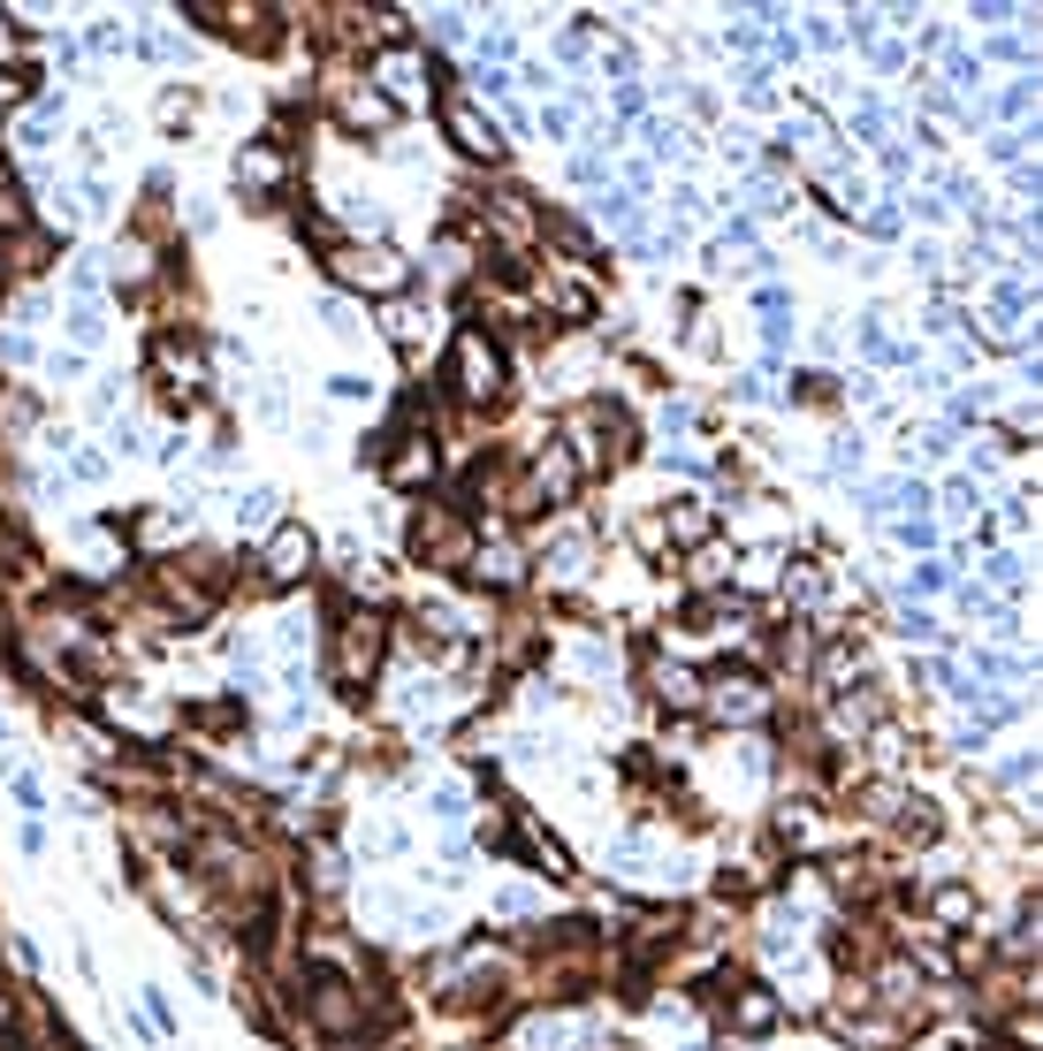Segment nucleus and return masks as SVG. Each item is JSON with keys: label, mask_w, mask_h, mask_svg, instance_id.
<instances>
[{"label": "nucleus", "mask_w": 1043, "mask_h": 1051, "mask_svg": "<svg viewBox=\"0 0 1043 1051\" xmlns=\"http://www.w3.org/2000/svg\"><path fill=\"white\" fill-rule=\"evenodd\" d=\"M321 321H327V335H343V343H351V335L366 329V321H358V305H351V298H321Z\"/></svg>", "instance_id": "4be33fe9"}, {"label": "nucleus", "mask_w": 1043, "mask_h": 1051, "mask_svg": "<svg viewBox=\"0 0 1043 1051\" xmlns=\"http://www.w3.org/2000/svg\"><path fill=\"white\" fill-rule=\"evenodd\" d=\"M382 472H389V488H427L435 480V435H389Z\"/></svg>", "instance_id": "1a4fd4ad"}, {"label": "nucleus", "mask_w": 1043, "mask_h": 1051, "mask_svg": "<svg viewBox=\"0 0 1043 1051\" xmlns=\"http://www.w3.org/2000/svg\"><path fill=\"white\" fill-rule=\"evenodd\" d=\"M160 123L184 131V123H191V92H160Z\"/></svg>", "instance_id": "2f4dec72"}, {"label": "nucleus", "mask_w": 1043, "mask_h": 1051, "mask_svg": "<svg viewBox=\"0 0 1043 1051\" xmlns=\"http://www.w3.org/2000/svg\"><path fill=\"white\" fill-rule=\"evenodd\" d=\"M0 282H8V267H0Z\"/></svg>", "instance_id": "09e8293b"}, {"label": "nucleus", "mask_w": 1043, "mask_h": 1051, "mask_svg": "<svg viewBox=\"0 0 1043 1051\" xmlns=\"http://www.w3.org/2000/svg\"><path fill=\"white\" fill-rule=\"evenodd\" d=\"M389 335H396V343H419V305H411V298H396V305H389Z\"/></svg>", "instance_id": "bb28decb"}, {"label": "nucleus", "mask_w": 1043, "mask_h": 1051, "mask_svg": "<svg viewBox=\"0 0 1043 1051\" xmlns=\"http://www.w3.org/2000/svg\"><path fill=\"white\" fill-rule=\"evenodd\" d=\"M23 92H31V76H23V69H0V115H8Z\"/></svg>", "instance_id": "4c0bfd02"}, {"label": "nucleus", "mask_w": 1043, "mask_h": 1051, "mask_svg": "<svg viewBox=\"0 0 1043 1051\" xmlns=\"http://www.w3.org/2000/svg\"><path fill=\"white\" fill-rule=\"evenodd\" d=\"M145 1013H153V1029H160V1037H176V1013H168V998H160V990H145Z\"/></svg>", "instance_id": "a19ab883"}, {"label": "nucleus", "mask_w": 1043, "mask_h": 1051, "mask_svg": "<svg viewBox=\"0 0 1043 1051\" xmlns=\"http://www.w3.org/2000/svg\"><path fill=\"white\" fill-rule=\"evenodd\" d=\"M107 335V313L100 305H69V351H92Z\"/></svg>", "instance_id": "aec40b11"}, {"label": "nucleus", "mask_w": 1043, "mask_h": 1051, "mask_svg": "<svg viewBox=\"0 0 1043 1051\" xmlns=\"http://www.w3.org/2000/svg\"><path fill=\"white\" fill-rule=\"evenodd\" d=\"M617 123H648V92L640 84H617Z\"/></svg>", "instance_id": "cd10ccee"}, {"label": "nucleus", "mask_w": 1043, "mask_h": 1051, "mask_svg": "<svg viewBox=\"0 0 1043 1051\" xmlns=\"http://www.w3.org/2000/svg\"><path fill=\"white\" fill-rule=\"evenodd\" d=\"M945 580H952V564H937V556H929L921 572H914V587H921V594H937V587H945Z\"/></svg>", "instance_id": "79ce46f5"}, {"label": "nucleus", "mask_w": 1043, "mask_h": 1051, "mask_svg": "<svg viewBox=\"0 0 1043 1051\" xmlns=\"http://www.w3.org/2000/svg\"><path fill=\"white\" fill-rule=\"evenodd\" d=\"M0 1021H8V998H0Z\"/></svg>", "instance_id": "49530a36"}, {"label": "nucleus", "mask_w": 1043, "mask_h": 1051, "mask_svg": "<svg viewBox=\"0 0 1043 1051\" xmlns=\"http://www.w3.org/2000/svg\"><path fill=\"white\" fill-rule=\"evenodd\" d=\"M92 46H100V54H131V31H115V23H100V31H92Z\"/></svg>", "instance_id": "ea45409f"}, {"label": "nucleus", "mask_w": 1043, "mask_h": 1051, "mask_svg": "<svg viewBox=\"0 0 1043 1051\" xmlns=\"http://www.w3.org/2000/svg\"><path fill=\"white\" fill-rule=\"evenodd\" d=\"M115 404H123V374H115V382H100V389H92V412H115Z\"/></svg>", "instance_id": "c03bdc74"}, {"label": "nucleus", "mask_w": 1043, "mask_h": 1051, "mask_svg": "<svg viewBox=\"0 0 1043 1051\" xmlns=\"http://www.w3.org/2000/svg\"><path fill=\"white\" fill-rule=\"evenodd\" d=\"M929 907H937L945 922H968V915H976V892H968V884H945V892H937Z\"/></svg>", "instance_id": "393cba45"}, {"label": "nucleus", "mask_w": 1043, "mask_h": 1051, "mask_svg": "<svg viewBox=\"0 0 1043 1051\" xmlns=\"http://www.w3.org/2000/svg\"><path fill=\"white\" fill-rule=\"evenodd\" d=\"M549 305H556L564 321H594V290L587 282H549Z\"/></svg>", "instance_id": "6ab92c4d"}, {"label": "nucleus", "mask_w": 1043, "mask_h": 1051, "mask_svg": "<svg viewBox=\"0 0 1043 1051\" xmlns=\"http://www.w3.org/2000/svg\"><path fill=\"white\" fill-rule=\"evenodd\" d=\"M46 366H54V382H69V374H84V351H54Z\"/></svg>", "instance_id": "37998d69"}, {"label": "nucleus", "mask_w": 1043, "mask_h": 1051, "mask_svg": "<svg viewBox=\"0 0 1043 1051\" xmlns=\"http://www.w3.org/2000/svg\"><path fill=\"white\" fill-rule=\"evenodd\" d=\"M472 526L457 519V511H419L411 519V556H427L435 572H457V564H472Z\"/></svg>", "instance_id": "39448f33"}, {"label": "nucleus", "mask_w": 1043, "mask_h": 1051, "mask_svg": "<svg viewBox=\"0 0 1043 1051\" xmlns=\"http://www.w3.org/2000/svg\"><path fill=\"white\" fill-rule=\"evenodd\" d=\"M313 572V533L305 526H274V549H267V587H290V580H305Z\"/></svg>", "instance_id": "9d476101"}, {"label": "nucleus", "mask_w": 1043, "mask_h": 1051, "mask_svg": "<svg viewBox=\"0 0 1043 1051\" xmlns=\"http://www.w3.org/2000/svg\"><path fill=\"white\" fill-rule=\"evenodd\" d=\"M327 274H335V282H358V290H411V260H396V252H358V244H335V252H327Z\"/></svg>", "instance_id": "6e6552de"}, {"label": "nucleus", "mask_w": 1043, "mask_h": 1051, "mask_svg": "<svg viewBox=\"0 0 1043 1051\" xmlns=\"http://www.w3.org/2000/svg\"><path fill=\"white\" fill-rule=\"evenodd\" d=\"M831 472H861V435H838V443H831Z\"/></svg>", "instance_id": "72a5a7b5"}, {"label": "nucleus", "mask_w": 1043, "mask_h": 1051, "mask_svg": "<svg viewBox=\"0 0 1043 1051\" xmlns=\"http://www.w3.org/2000/svg\"><path fill=\"white\" fill-rule=\"evenodd\" d=\"M450 382L472 396V404H488V396L503 389V351H496L480 329H457V343H450Z\"/></svg>", "instance_id": "423d86ee"}, {"label": "nucleus", "mask_w": 1043, "mask_h": 1051, "mask_svg": "<svg viewBox=\"0 0 1043 1051\" xmlns=\"http://www.w3.org/2000/svg\"><path fill=\"white\" fill-rule=\"evenodd\" d=\"M69 472H76V480H107V458H100V450H69Z\"/></svg>", "instance_id": "c9c22d12"}, {"label": "nucleus", "mask_w": 1043, "mask_h": 1051, "mask_svg": "<svg viewBox=\"0 0 1043 1051\" xmlns=\"http://www.w3.org/2000/svg\"><path fill=\"white\" fill-rule=\"evenodd\" d=\"M717 717H731V724H754L762 709H770V694L754 686V678H717V694H701Z\"/></svg>", "instance_id": "ddd939ff"}, {"label": "nucleus", "mask_w": 1043, "mask_h": 1051, "mask_svg": "<svg viewBox=\"0 0 1043 1051\" xmlns=\"http://www.w3.org/2000/svg\"><path fill=\"white\" fill-rule=\"evenodd\" d=\"M305 1021L321 1029V1037H335V1044H351V1037H366V990L351 984V976H305Z\"/></svg>", "instance_id": "f03ea898"}, {"label": "nucleus", "mask_w": 1043, "mask_h": 1051, "mask_svg": "<svg viewBox=\"0 0 1043 1051\" xmlns=\"http://www.w3.org/2000/svg\"><path fill=\"white\" fill-rule=\"evenodd\" d=\"M907 815H899V839H914V846H929L937 839V800H899Z\"/></svg>", "instance_id": "412c9836"}, {"label": "nucleus", "mask_w": 1043, "mask_h": 1051, "mask_svg": "<svg viewBox=\"0 0 1043 1051\" xmlns=\"http://www.w3.org/2000/svg\"><path fill=\"white\" fill-rule=\"evenodd\" d=\"M472 564H480V572H472L480 587H519V580H525V564H519V549H511V541H496V549H472Z\"/></svg>", "instance_id": "4468645a"}, {"label": "nucleus", "mask_w": 1043, "mask_h": 1051, "mask_svg": "<svg viewBox=\"0 0 1043 1051\" xmlns=\"http://www.w3.org/2000/svg\"><path fill=\"white\" fill-rule=\"evenodd\" d=\"M945 76H952L960 92H982V84H990V76H982V62H968V54H952V62H945Z\"/></svg>", "instance_id": "c85d7f7f"}, {"label": "nucleus", "mask_w": 1043, "mask_h": 1051, "mask_svg": "<svg viewBox=\"0 0 1043 1051\" xmlns=\"http://www.w3.org/2000/svg\"><path fill=\"white\" fill-rule=\"evenodd\" d=\"M580 564H587V541H580V533H564V541L549 549V572H556V580H572Z\"/></svg>", "instance_id": "5701e85b"}, {"label": "nucleus", "mask_w": 1043, "mask_h": 1051, "mask_svg": "<svg viewBox=\"0 0 1043 1051\" xmlns=\"http://www.w3.org/2000/svg\"><path fill=\"white\" fill-rule=\"evenodd\" d=\"M327 389L343 396V404H358V396H374V382H366V374H335V382H327Z\"/></svg>", "instance_id": "58836bf2"}, {"label": "nucleus", "mask_w": 1043, "mask_h": 1051, "mask_svg": "<svg viewBox=\"0 0 1043 1051\" xmlns=\"http://www.w3.org/2000/svg\"><path fill=\"white\" fill-rule=\"evenodd\" d=\"M778 990L770 984H739L731 990V1029H739V1037H770V1029H778Z\"/></svg>", "instance_id": "9b49d317"}, {"label": "nucleus", "mask_w": 1043, "mask_h": 1051, "mask_svg": "<svg viewBox=\"0 0 1043 1051\" xmlns=\"http://www.w3.org/2000/svg\"><path fill=\"white\" fill-rule=\"evenodd\" d=\"M260 419H274V427L290 419V396H282V382H260Z\"/></svg>", "instance_id": "473e14b6"}, {"label": "nucleus", "mask_w": 1043, "mask_h": 1051, "mask_svg": "<svg viewBox=\"0 0 1043 1051\" xmlns=\"http://www.w3.org/2000/svg\"><path fill=\"white\" fill-rule=\"evenodd\" d=\"M655 701H663V709H701V678L678 670V663H663V670H655Z\"/></svg>", "instance_id": "2eb2a0df"}, {"label": "nucleus", "mask_w": 1043, "mask_h": 1051, "mask_svg": "<svg viewBox=\"0 0 1043 1051\" xmlns=\"http://www.w3.org/2000/svg\"><path fill=\"white\" fill-rule=\"evenodd\" d=\"M419 84V62L411 54H382V92H411Z\"/></svg>", "instance_id": "b1692460"}, {"label": "nucleus", "mask_w": 1043, "mask_h": 1051, "mask_svg": "<svg viewBox=\"0 0 1043 1051\" xmlns=\"http://www.w3.org/2000/svg\"><path fill=\"white\" fill-rule=\"evenodd\" d=\"M237 526H244V533H274V526H282V496H274V488L237 496Z\"/></svg>", "instance_id": "f3484780"}, {"label": "nucleus", "mask_w": 1043, "mask_h": 1051, "mask_svg": "<svg viewBox=\"0 0 1043 1051\" xmlns=\"http://www.w3.org/2000/svg\"><path fill=\"white\" fill-rule=\"evenodd\" d=\"M0 747H8V731H0Z\"/></svg>", "instance_id": "de8ad7c7"}, {"label": "nucleus", "mask_w": 1043, "mask_h": 1051, "mask_svg": "<svg viewBox=\"0 0 1043 1051\" xmlns=\"http://www.w3.org/2000/svg\"><path fill=\"white\" fill-rule=\"evenodd\" d=\"M335 115H343L351 131H389V123H396V100H389V92H382V84H351Z\"/></svg>", "instance_id": "f8f14e48"}, {"label": "nucleus", "mask_w": 1043, "mask_h": 1051, "mask_svg": "<svg viewBox=\"0 0 1043 1051\" xmlns=\"http://www.w3.org/2000/svg\"><path fill=\"white\" fill-rule=\"evenodd\" d=\"M176 15H191L198 31H221V39H237V46H252V54H267V46H282V31H290V15L282 8H260V0H184Z\"/></svg>", "instance_id": "f257e3e1"}, {"label": "nucleus", "mask_w": 1043, "mask_h": 1051, "mask_svg": "<svg viewBox=\"0 0 1043 1051\" xmlns=\"http://www.w3.org/2000/svg\"><path fill=\"white\" fill-rule=\"evenodd\" d=\"M541 131L564 145V137H572V107H564V100H549V107H541Z\"/></svg>", "instance_id": "f704fd0d"}, {"label": "nucleus", "mask_w": 1043, "mask_h": 1051, "mask_svg": "<svg viewBox=\"0 0 1043 1051\" xmlns=\"http://www.w3.org/2000/svg\"><path fill=\"white\" fill-rule=\"evenodd\" d=\"M442 137H450L457 153H465V160H503V123H496V115H480V107H472V100H442Z\"/></svg>", "instance_id": "0eeeda50"}, {"label": "nucleus", "mask_w": 1043, "mask_h": 1051, "mask_svg": "<svg viewBox=\"0 0 1043 1051\" xmlns=\"http://www.w3.org/2000/svg\"><path fill=\"white\" fill-rule=\"evenodd\" d=\"M229 176H237V198H244V206H274V198L290 191V145H282L274 131H267V137H244Z\"/></svg>", "instance_id": "20e7f679"}, {"label": "nucleus", "mask_w": 1043, "mask_h": 1051, "mask_svg": "<svg viewBox=\"0 0 1043 1051\" xmlns=\"http://www.w3.org/2000/svg\"><path fill=\"white\" fill-rule=\"evenodd\" d=\"M709 503H701V496H678V503H670V511H663V533H670V541H701V533H709Z\"/></svg>", "instance_id": "dca6fc26"}, {"label": "nucleus", "mask_w": 1043, "mask_h": 1051, "mask_svg": "<svg viewBox=\"0 0 1043 1051\" xmlns=\"http://www.w3.org/2000/svg\"><path fill=\"white\" fill-rule=\"evenodd\" d=\"M838 31H846L853 46H876V8H853V15L838 23Z\"/></svg>", "instance_id": "c756f323"}, {"label": "nucleus", "mask_w": 1043, "mask_h": 1051, "mask_svg": "<svg viewBox=\"0 0 1043 1051\" xmlns=\"http://www.w3.org/2000/svg\"><path fill=\"white\" fill-rule=\"evenodd\" d=\"M861 229H868V237H891V229H899V206H868Z\"/></svg>", "instance_id": "e433bc0d"}, {"label": "nucleus", "mask_w": 1043, "mask_h": 1051, "mask_svg": "<svg viewBox=\"0 0 1043 1051\" xmlns=\"http://www.w3.org/2000/svg\"><path fill=\"white\" fill-rule=\"evenodd\" d=\"M46 260H54V237L46 229H15V274H39Z\"/></svg>", "instance_id": "a211bd4d"}, {"label": "nucleus", "mask_w": 1043, "mask_h": 1051, "mask_svg": "<svg viewBox=\"0 0 1043 1051\" xmlns=\"http://www.w3.org/2000/svg\"><path fill=\"white\" fill-rule=\"evenodd\" d=\"M1036 929H1043V907H1036V899H1021V915H1013V937H1005V945H1013V953H1029V945H1036Z\"/></svg>", "instance_id": "a878e982"}, {"label": "nucleus", "mask_w": 1043, "mask_h": 1051, "mask_svg": "<svg viewBox=\"0 0 1043 1051\" xmlns=\"http://www.w3.org/2000/svg\"><path fill=\"white\" fill-rule=\"evenodd\" d=\"M382 648H389V625H382L374 610H351V617L335 625V686L358 694V686L382 670Z\"/></svg>", "instance_id": "7ed1b4c3"}, {"label": "nucleus", "mask_w": 1043, "mask_h": 1051, "mask_svg": "<svg viewBox=\"0 0 1043 1051\" xmlns=\"http://www.w3.org/2000/svg\"><path fill=\"white\" fill-rule=\"evenodd\" d=\"M899 541H907V549H914V541L929 549V541H937V526H929V519H907V526H899Z\"/></svg>", "instance_id": "a18cd8bd"}, {"label": "nucleus", "mask_w": 1043, "mask_h": 1051, "mask_svg": "<svg viewBox=\"0 0 1043 1051\" xmlns=\"http://www.w3.org/2000/svg\"><path fill=\"white\" fill-rule=\"evenodd\" d=\"M899 633H907V641H937V617H929V610H899Z\"/></svg>", "instance_id": "7c9ffc66"}]
</instances>
